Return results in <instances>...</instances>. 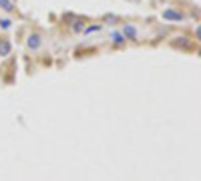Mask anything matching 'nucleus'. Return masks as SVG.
<instances>
[{
  "instance_id": "1",
  "label": "nucleus",
  "mask_w": 201,
  "mask_h": 181,
  "mask_svg": "<svg viewBox=\"0 0 201 181\" xmlns=\"http://www.w3.org/2000/svg\"><path fill=\"white\" fill-rule=\"evenodd\" d=\"M8 48H10V47H8V42H2V44H0V53L6 54V53H8Z\"/></svg>"
},
{
  "instance_id": "2",
  "label": "nucleus",
  "mask_w": 201,
  "mask_h": 181,
  "mask_svg": "<svg viewBox=\"0 0 201 181\" xmlns=\"http://www.w3.org/2000/svg\"><path fill=\"white\" fill-rule=\"evenodd\" d=\"M165 16L167 18H181V14H177V12H165Z\"/></svg>"
}]
</instances>
